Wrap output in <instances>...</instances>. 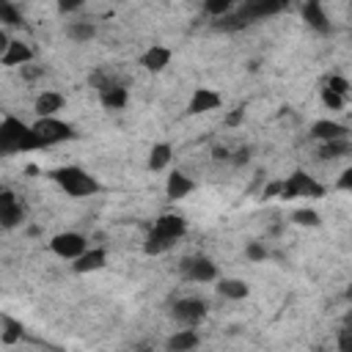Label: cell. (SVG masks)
I'll use <instances>...</instances> for the list:
<instances>
[{"label": "cell", "instance_id": "7a4b0ae2", "mask_svg": "<svg viewBox=\"0 0 352 352\" xmlns=\"http://www.w3.org/2000/svg\"><path fill=\"white\" fill-rule=\"evenodd\" d=\"M324 192V187L319 182H314V176H308L305 170H294L286 182H283V192L280 198H319Z\"/></svg>", "mask_w": 352, "mask_h": 352}, {"label": "cell", "instance_id": "52a82bcc", "mask_svg": "<svg viewBox=\"0 0 352 352\" xmlns=\"http://www.w3.org/2000/svg\"><path fill=\"white\" fill-rule=\"evenodd\" d=\"M204 316H206V302L198 297H187V300H179L173 305V319L182 322L184 327H195Z\"/></svg>", "mask_w": 352, "mask_h": 352}, {"label": "cell", "instance_id": "30bf717a", "mask_svg": "<svg viewBox=\"0 0 352 352\" xmlns=\"http://www.w3.org/2000/svg\"><path fill=\"white\" fill-rule=\"evenodd\" d=\"M283 8V3H275V0H248L236 14L250 22V19H261V16H270V14H278Z\"/></svg>", "mask_w": 352, "mask_h": 352}, {"label": "cell", "instance_id": "2e32d148", "mask_svg": "<svg viewBox=\"0 0 352 352\" xmlns=\"http://www.w3.org/2000/svg\"><path fill=\"white\" fill-rule=\"evenodd\" d=\"M170 63V50L168 47H151L140 55V66L148 72H162Z\"/></svg>", "mask_w": 352, "mask_h": 352}, {"label": "cell", "instance_id": "f35d334b", "mask_svg": "<svg viewBox=\"0 0 352 352\" xmlns=\"http://www.w3.org/2000/svg\"><path fill=\"white\" fill-rule=\"evenodd\" d=\"M138 352H154V349H151V346H140Z\"/></svg>", "mask_w": 352, "mask_h": 352}, {"label": "cell", "instance_id": "5b68a950", "mask_svg": "<svg viewBox=\"0 0 352 352\" xmlns=\"http://www.w3.org/2000/svg\"><path fill=\"white\" fill-rule=\"evenodd\" d=\"M52 253L60 256V258H80L85 250H88V242L82 234H74V231H66V234H55L52 242H50Z\"/></svg>", "mask_w": 352, "mask_h": 352}, {"label": "cell", "instance_id": "d4e9b609", "mask_svg": "<svg viewBox=\"0 0 352 352\" xmlns=\"http://www.w3.org/2000/svg\"><path fill=\"white\" fill-rule=\"evenodd\" d=\"M3 344L6 346H11V344H16L19 338H22V324L19 322H14L11 316H3Z\"/></svg>", "mask_w": 352, "mask_h": 352}, {"label": "cell", "instance_id": "603a6c76", "mask_svg": "<svg viewBox=\"0 0 352 352\" xmlns=\"http://www.w3.org/2000/svg\"><path fill=\"white\" fill-rule=\"evenodd\" d=\"M66 36L72 38V41H91L94 36H96V28L91 25V22H69L66 25Z\"/></svg>", "mask_w": 352, "mask_h": 352}, {"label": "cell", "instance_id": "8d00e7d4", "mask_svg": "<svg viewBox=\"0 0 352 352\" xmlns=\"http://www.w3.org/2000/svg\"><path fill=\"white\" fill-rule=\"evenodd\" d=\"M234 162H248V151L242 148V151H236V157H234Z\"/></svg>", "mask_w": 352, "mask_h": 352}, {"label": "cell", "instance_id": "3957f363", "mask_svg": "<svg viewBox=\"0 0 352 352\" xmlns=\"http://www.w3.org/2000/svg\"><path fill=\"white\" fill-rule=\"evenodd\" d=\"M179 272L184 280H192V283H209V280H217V267L206 258V256H190L179 264Z\"/></svg>", "mask_w": 352, "mask_h": 352}, {"label": "cell", "instance_id": "1f68e13d", "mask_svg": "<svg viewBox=\"0 0 352 352\" xmlns=\"http://www.w3.org/2000/svg\"><path fill=\"white\" fill-rule=\"evenodd\" d=\"M338 352H352V327H344L338 333Z\"/></svg>", "mask_w": 352, "mask_h": 352}, {"label": "cell", "instance_id": "d6a6232c", "mask_svg": "<svg viewBox=\"0 0 352 352\" xmlns=\"http://www.w3.org/2000/svg\"><path fill=\"white\" fill-rule=\"evenodd\" d=\"M338 190H352V165L338 176Z\"/></svg>", "mask_w": 352, "mask_h": 352}, {"label": "cell", "instance_id": "9c48e42d", "mask_svg": "<svg viewBox=\"0 0 352 352\" xmlns=\"http://www.w3.org/2000/svg\"><path fill=\"white\" fill-rule=\"evenodd\" d=\"M22 217H25V209L16 204L14 192L3 190V192H0V223H3V228H14V226H19Z\"/></svg>", "mask_w": 352, "mask_h": 352}, {"label": "cell", "instance_id": "e575fe53", "mask_svg": "<svg viewBox=\"0 0 352 352\" xmlns=\"http://www.w3.org/2000/svg\"><path fill=\"white\" fill-rule=\"evenodd\" d=\"M22 74H25L28 80H33V77H38V74H41V69H30V66H22Z\"/></svg>", "mask_w": 352, "mask_h": 352}, {"label": "cell", "instance_id": "ba28073f", "mask_svg": "<svg viewBox=\"0 0 352 352\" xmlns=\"http://www.w3.org/2000/svg\"><path fill=\"white\" fill-rule=\"evenodd\" d=\"M184 231H187V223H184V217H179V214H162V217L154 220V228H151V234L162 236V239L170 242V245H173L179 236H184Z\"/></svg>", "mask_w": 352, "mask_h": 352}, {"label": "cell", "instance_id": "f546056e", "mask_svg": "<svg viewBox=\"0 0 352 352\" xmlns=\"http://www.w3.org/2000/svg\"><path fill=\"white\" fill-rule=\"evenodd\" d=\"M322 102H324V107H330V110H341V107H344V96H338V94L330 91V88H322Z\"/></svg>", "mask_w": 352, "mask_h": 352}, {"label": "cell", "instance_id": "7c38bea8", "mask_svg": "<svg viewBox=\"0 0 352 352\" xmlns=\"http://www.w3.org/2000/svg\"><path fill=\"white\" fill-rule=\"evenodd\" d=\"M217 107H220V94H214L212 88H198L190 99L187 113L195 116V113H209V110H217Z\"/></svg>", "mask_w": 352, "mask_h": 352}, {"label": "cell", "instance_id": "cb8c5ba5", "mask_svg": "<svg viewBox=\"0 0 352 352\" xmlns=\"http://www.w3.org/2000/svg\"><path fill=\"white\" fill-rule=\"evenodd\" d=\"M170 146L168 143H157L154 148H151V154H148V168L151 170H162L168 162H170Z\"/></svg>", "mask_w": 352, "mask_h": 352}, {"label": "cell", "instance_id": "f1b7e54d", "mask_svg": "<svg viewBox=\"0 0 352 352\" xmlns=\"http://www.w3.org/2000/svg\"><path fill=\"white\" fill-rule=\"evenodd\" d=\"M324 88H330V91H336L338 96H346L352 85H349V82H346L344 77H338V74H330V80H327V85H324Z\"/></svg>", "mask_w": 352, "mask_h": 352}, {"label": "cell", "instance_id": "5bb4252c", "mask_svg": "<svg viewBox=\"0 0 352 352\" xmlns=\"http://www.w3.org/2000/svg\"><path fill=\"white\" fill-rule=\"evenodd\" d=\"M107 261V253L102 248H88L77 261H74V272H96L102 270Z\"/></svg>", "mask_w": 352, "mask_h": 352}, {"label": "cell", "instance_id": "d6986e66", "mask_svg": "<svg viewBox=\"0 0 352 352\" xmlns=\"http://www.w3.org/2000/svg\"><path fill=\"white\" fill-rule=\"evenodd\" d=\"M165 192H168V198L170 201H179V198H184L187 192H192V182L184 176V173H170L168 176V184H165Z\"/></svg>", "mask_w": 352, "mask_h": 352}, {"label": "cell", "instance_id": "6da1fadb", "mask_svg": "<svg viewBox=\"0 0 352 352\" xmlns=\"http://www.w3.org/2000/svg\"><path fill=\"white\" fill-rule=\"evenodd\" d=\"M52 182H55L60 190H66L69 195H74V198L94 195V192L99 190V182H96L88 170H82V168H77V165H66V168L52 170Z\"/></svg>", "mask_w": 352, "mask_h": 352}, {"label": "cell", "instance_id": "7402d4cb", "mask_svg": "<svg viewBox=\"0 0 352 352\" xmlns=\"http://www.w3.org/2000/svg\"><path fill=\"white\" fill-rule=\"evenodd\" d=\"M344 154H352V143L344 138V140H330V143H322L319 148V157L322 160H338Z\"/></svg>", "mask_w": 352, "mask_h": 352}, {"label": "cell", "instance_id": "83f0119b", "mask_svg": "<svg viewBox=\"0 0 352 352\" xmlns=\"http://www.w3.org/2000/svg\"><path fill=\"white\" fill-rule=\"evenodd\" d=\"M0 22H6V25H19L22 16H19V11H16L11 3H0Z\"/></svg>", "mask_w": 352, "mask_h": 352}, {"label": "cell", "instance_id": "277c9868", "mask_svg": "<svg viewBox=\"0 0 352 352\" xmlns=\"http://www.w3.org/2000/svg\"><path fill=\"white\" fill-rule=\"evenodd\" d=\"M28 129H30V126L22 124L19 118L6 116L3 124H0V151H3V154H14V151H19V146H22V140H25Z\"/></svg>", "mask_w": 352, "mask_h": 352}, {"label": "cell", "instance_id": "484cf974", "mask_svg": "<svg viewBox=\"0 0 352 352\" xmlns=\"http://www.w3.org/2000/svg\"><path fill=\"white\" fill-rule=\"evenodd\" d=\"M231 0H206L204 3V11L206 14H212V16H217V19H223V16H228L231 14Z\"/></svg>", "mask_w": 352, "mask_h": 352}, {"label": "cell", "instance_id": "74e56055", "mask_svg": "<svg viewBox=\"0 0 352 352\" xmlns=\"http://www.w3.org/2000/svg\"><path fill=\"white\" fill-rule=\"evenodd\" d=\"M226 154H228L226 148H214V160H226Z\"/></svg>", "mask_w": 352, "mask_h": 352}, {"label": "cell", "instance_id": "ac0fdd59", "mask_svg": "<svg viewBox=\"0 0 352 352\" xmlns=\"http://www.w3.org/2000/svg\"><path fill=\"white\" fill-rule=\"evenodd\" d=\"M198 346V333L195 330H176L168 341H165V349L168 352H190Z\"/></svg>", "mask_w": 352, "mask_h": 352}, {"label": "cell", "instance_id": "8992f818", "mask_svg": "<svg viewBox=\"0 0 352 352\" xmlns=\"http://www.w3.org/2000/svg\"><path fill=\"white\" fill-rule=\"evenodd\" d=\"M33 129H36V135H38L47 146L63 143V140H72V138H74V129H72L66 121H60V118H38V121L33 124Z\"/></svg>", "mask_w": 352, "mask_h": 352}, {"label": "cell", "instance_id": "8fae6325", "mask_svg": "<svg viewBox=\"0 0 352 352\" xmlns=\"http://www.w3.org/2000/svg\"><path fill=\"white\" fill-rule=\"evenodd\" d=\"M311 138H314V140H322V143L344 140V138H346V126L338 124V121H327V118H322V121H316V124L311 126Z\"/></svg>", "mask_w": 352, "mask_h": 352}, {"label": "cell", "instance_id": "44dd1931", "mask_svg": "<svg viewBox=\"0 0 352 352\" xmlns=\"http://www.w3.org/2000/svg\"><path fill=\"white\" fill-rule=\"evenodd\" d=\"M102 104L110 107V110H121V107L126 104V88L107 82V85L102 88Z\"/></svg>", "mask_w": 352, "mask_h": 352}, {"label": "cell", "instance_id": "4dcf8cb0", "mask_svg": "<svg viewBox=\"0 0 352 352\" xmlns=\"http://www.w3.org/2000/svg\"><path fill=\"white\" fill-rule=\"evenodd\" d=\"M245 256H248L250 261H264V258H267V248H264L261 242H248Z\"/></svg>", "mask_w": 352, "mask_h": 352}, {"label": "cell", "instance_id": "ffe728a7", "mask_svg": "<svg viewBox=\"0 0 352 352\" xmlns=\"http://www.w3.org/2000/svg\"><path fill=\"white\" fill-rule=\"evenodd\" d=\"M217 294H223L226 300H242V297H248V283L239 278H220Z\"/></svg>", "mask_w": 352, "mask_h": 352}, {"label": "cell", "instance_id": "e0dca14e", "mask_svg": "<svg viewBox=\"0 0 352 352\" xmlns=\"http://www.w3.org/2000/svg\"><path fill=\"white\" fill-rule=\"evenodd\" d=\"M63 107V96L60 94H55V91H44V94H38V99H36V113H38V118H55V113Z\"/></svg>", "mask_w": 352, "mask_h": 352}, {"label": "cell", "instance_id": "ab89813d", "mask_svg": "<svg viewBox=\"0 0 352 352\" xmlns=\"http://www.w3.org/2000/svg\"><path fill=\"white\" fill-rule=\"evenodd\" d=\"M346 300H352V286H349V289H346Z\"/></svg>", "mask_w": 352, "mask_h": 352}, {"label": "cell", "instance_id": "4fadbf2b", "mask_svg": "<svg viewBox=\"0 0 352 352\" xmlns=\"http://www.w3.org/2000/svg\"><path fill=\"white\" fill-rule=\"evenodd\" d=\"M33 58V50L22 41H11L6 52H0V63L3 66H28Z\"/></svg>", "mask_w": 352, "mask_h": 352}, {"label": "cell", "instance_id": "9a60e30c", "mask_svg": "<svg viewBox=\"0 0 352 352\" xmlns=\"http://www.w3.org/2000/svg\"><path fill=\"white\" fill-rule=\"evenodd\" d=\"M302 19H305L314 30H319V33H330L327 14H324V8H322L316 0H311V3H305V6H302Z\"/></svg>", "mask_w": 352, "mask_h": 352}, {"label": "cell", "instance_id": "4316f807", "mask_svg": "<svg viewBox=\"0 0 352 352\" xmlns=\"http://www.w3.org/2000/svg\"><path fill=\"white\" fill-rule=\"evenodd\" d=\"M292 220L297 223V226H319V214L314 212V209H297L294 214H292Z\"/></svg>", "mask_w": 352, "mask_h": 352}, {"label": "cell", "instance_id": "d590c367", "mask_svg": "<svg viewBox=\"0 0 352 352\" xmlns=\"http://www.w3.org/2000/svg\"><path fill=\"white\" fill-rule=\"evenodd\" d=\"M82 3H77V0H72V3H60V11H74V8H80Z\"/></svg>", "mask_w": 352, "mask_h": 352}, {"label": "cell", "instance_id": "836d02e7", "mask_svg": "<svg viewBox=\"0 0 352 352\" xmlns=\"http://www.w3.org/2000/svg\"><path fill=\"white\" fill-rule=\"evenodd\" d=\"M239 121H242V110H234V113H228V118H226L228 126H236Z\"/></svg>", "mask_w": 352, "mask_h": 352}]
</instances>
